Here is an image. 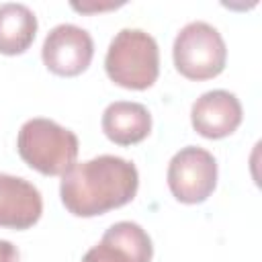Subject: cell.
<instances>
[{
  "label": "cell",
  "instance_id": "1",
  "mask_svg": "<svg viewBox=\"0 0 262 262\" xmlns=\"http://www.w3.org/2000/svg\"><path fill=\"white\" fill-rule=\"evenodd\" d=\"M139 188L133 162L119 156H96L74 164L59 184L63 207L76 217H96L131 203Z\"/></svg>",
  "mask_w": 262,
  "mask_h": 262
},
{
  "label": "cell",
  "instance_id": "2",
  "mask_svg": "<svg viewBox=\"0 0 262 262\" xmlns=\"http://www.w3.org/2000/svg\"><path fill=\"white\" fill-rule=\"evenodd\" d=\"M18 156L27 166L45 176H63L78 158V137L74 131L43 117L23 123L16 137Z\"/></svg>",
  "mask_w": 262,
  "mask_h": 262
},
{
  "label": "cell",
  "instance_id": "3",
  "mask_svg": "<svg viewBox=\"0 0 262 262\" xmlns=\"http://www.w3.org/2000/svg\"><path fill=\"white\" fill-rule=\"evenodd\" d=\"M104 70L111 82L121 88L145 90L154 86L160 74L156 39L141 29H121L106 49Z\"/></svg>",
  "mask_w": 262,
  "mask_h": 262
},
{
  "label": "cell",
  "instance_id": "4",
  "mask_svg": "<svg viewBox=\"0 0 262 262\" xmlns=\"http://www.w3.org/2000/svg\"><path fill=\"white\" fill-rule=\"evenodd\" d=\"M172 57L176 70L184 78L201 82L211 80L225 70L227 47L213 25L192 20L178 31L172 45Z\"/></svg>",
  "mask_w": 262,
  "mask_h": 262
},
{
  "label": "cell",
  "instance_id": "5",
  "mask_svg": "<svg viewBox=\"0 0 262 262\" xmlns=\"http://www.w3.org/2000/svg\"><path fill=\"white\" fill-rule=\"evenodd\" d=\"M166 180L176 201L184 205L205 203L217 186V160L199 145H186L172 156Z\"/></svg>",
  "mask_w": 262,
  "mask_h": 262
},
{
  "label": "cell",
  "instance_id": "6",
  "mask_svg": "<svg viewBox=\"0 0 262 262\" xmlns=\"http://www.w3.org/2000/svg\"><path fill=\"white\" fill-rule=\"evenodd\" d=\"M41 57L51 74L74 78L88 70L94 57V41L86 29L72 23H61L47 33L41 47Z\"/></svg>",
  "mask_w": 262,
  "mask_h": 262
},
{
  "label": "cell",
  "instance_id": "7",
  "mask_svg": "<svg viewBox=\"0 0 262 262\" xmlns=\"http://www.w3.org/2000/svg\"><path fill=\"white\" fill-rule=\"evenodd\" d=\"M244 119L239 98L229 90H209L201 94L190 108L192 129L207 139H223L231 135Z\"/></svg>",
  "mask_w": 262,
  "mask_h": 262
},
{
  "label": "cell",
  "instance_id": "8",
  "mask_svg": "<svg viewBox=\"0 0 262 262\" xmlns=\"http://www.w3.org/2000/svg\"><path fill=\"white\" fill-rule=\"evenodd\" d=\"M43 213V199L39 188L12 174H0V227L29 229Z\"/></svg>",
  "mask_w": 262,
  "mask_h": 262
},
{
  "label": "cell",
  "instance_id": "9",
  "mask_svg": "<svg viewBox=\"0 0 262 262\" xmlns=\"http://www.w3.org/2000/svg\"><path fill=\"white\" fill-rule=\"evenodd\" d=\"M102 131L117 145H135L151 131V115L141 102L117 100L102 113Z\"/></svg>",
  "mask_w": 262,
  "mask_h": 262
},
{
  "label": "cell",
  "instance_id": "10",
  "mask_svg": "<svg viewBox=\"0 0 262 262\" xmlns=\"http://www.w3.org/2000/svg\"><path fill=\"white\" fill-rule=\"evenodd\" d=\"M37 16L35 12L18 2L0 4V53L2 55H20L25 53L37 35Z\"/></svg>",
  "mask_w": 262,
  "mask_h": 262
},
{
  "label": "cell",
  "instance_id": "11",
  "mask_svg": "<svg viewBox=\"0 0 262 262\" xmlns=\"http://www.w3.org/2000/svg\"><path fill=\"white\" fill-rule=\"evenodd\" d=\"M104 242L115 246L129 262H151L154 246L147 231L135 221H117L113 223L104 235Z\"/></svg>",
  "mask_w": 262,
  "mask_h": 262
},
{
  "label": "cell",
  "instance_id": "12",
  "mask_svg": "<svg viewBox=\"0 0 262 262\" xmlns=\"http://www.w3.org/2000/svg\"><path fill=\"white\" fill-rule=\"evenodd\" d=\"M123 2H108V4H96V2H82V4H78V2H72V8L74 10H78V12H100V10H108V8H117V6H121Z\"/></svg>",
  "mask_w": 262,
  "mask_h": 262
},
{
  "label": "cell",
  "instance_id": "13",
  "mask_svg": "<svg viewBox=\"0 0 262 262\" xmlns=\"http://www.w3.org/2000/svg\"><path fill=\"white\" fill-rule=\"evenodd\" d=\"M0 262H18V250L8 239H0Z\"/></svg>",
  "mask_w": 262,
  "mask_h": 262
}]
</instances>
